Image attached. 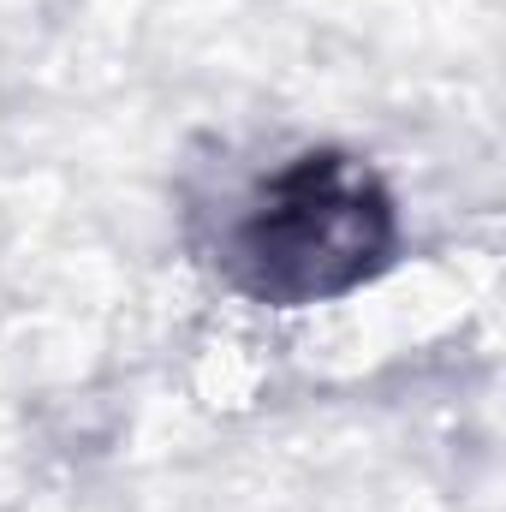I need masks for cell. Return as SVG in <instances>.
<instances>
[{
	"label": "cell",
	"mask_w": 506,
	"mask_h": 512,
	"mask_svg": "<svg viewBox=\"0 0 506 512\" xmlns=\"http://www.w3.org/2000/svg\"><path fill=\"white\" fill-rule=\"evenodd\" d=\"M393 256V203L352 155H298L233 227V280L262 304H322L364 286Z\"/></svg>",
	"instance_id": "1"
}]
</instances>
